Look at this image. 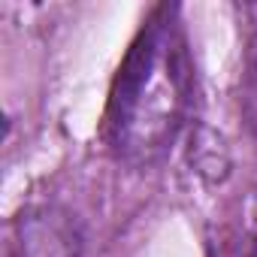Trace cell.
Wrapping results in <instances>:
<instances>
[{
	"mask_svg": "<svg viewBox=\"0 0 257 257\" xmlns=\"http://www.w3.org/2000/svg\"><path fill=\"white\" fill-rule=\"evenodd\" d=\"M191 100V64L173 10H158L127 52L106 106V143L118 161L149 167L176 143Z\"/></svg>",
	"mask_w": 257,
	"mask_h": 257,
	"instance_id": "1",
	"label": "cell"
},
{
	"mask_svg": "<svg viewBox=\"0 0 257 257\" xmlns=\"http://www.w3.org/2000/svg\"><path fill=\"white\" fill-rule=\"evenodd\" d=\"M239 106H242V118H245V124H248V131L257 137V37L251 40L248 55H245V70H242V97H239Z\"/></svg>",
	"mask_w": 257,
	"mask_h": 257,
	"instance_id": "2",
	"label": "cell"
},
{
	"mask_svg": "<svg viewBox=\"0 0 257 257\" xmlns=\"http://www.w3.org/2000/svg\"><path fill=\"white\" fill-rule=\"evenodd\" d=\"M251 257H257V245H254V254H251Z\"/></svg>",
	"mask_w": 257,
	"mask_h": 257,
	"instance_id": "3",
	"label": "cell"
}]
</instances>
